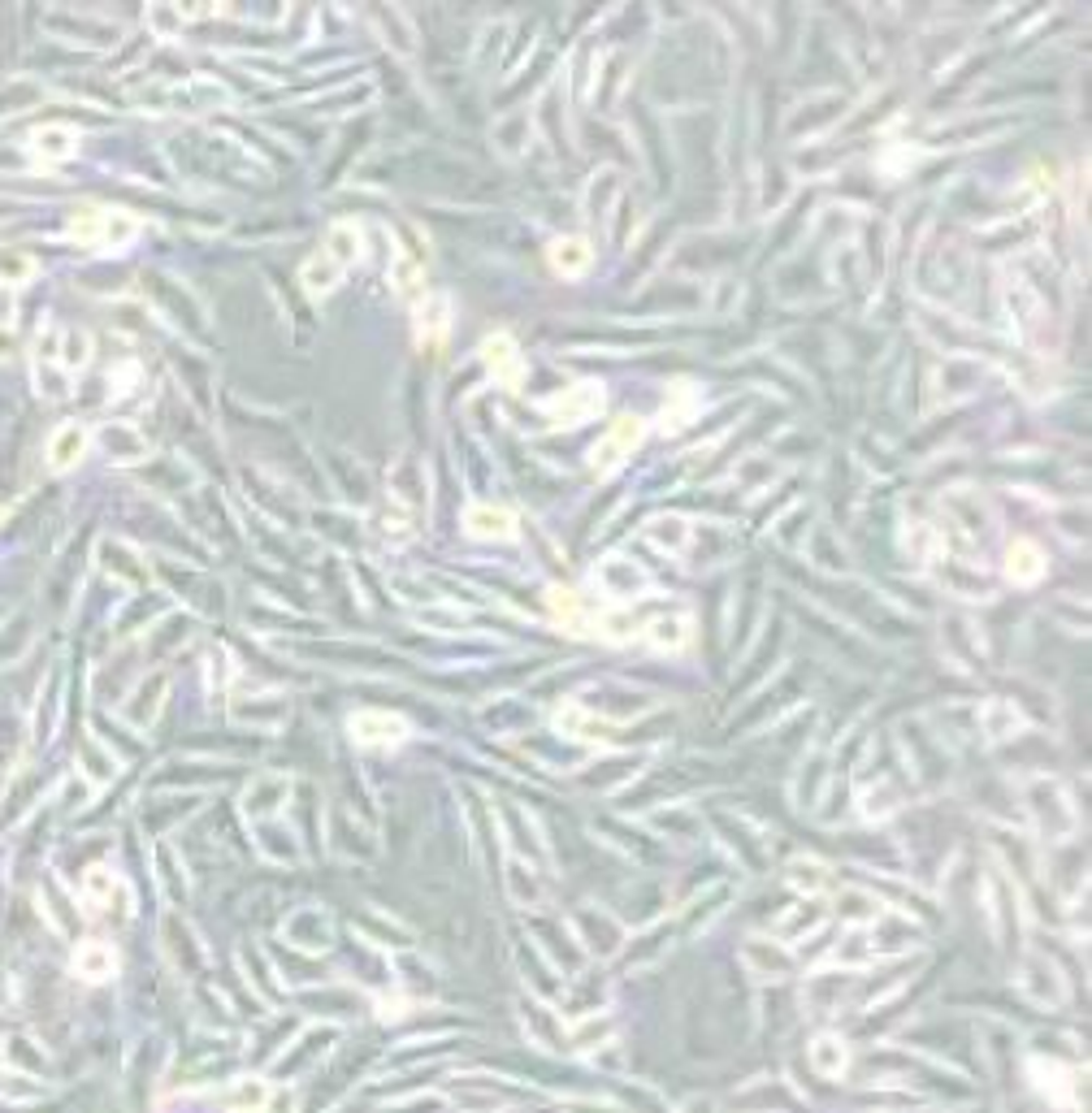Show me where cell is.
Instances as JSON below:
<instances>
[{"label": "cell", "instance_id": "obj_3", "mask_svg": "<svg viewBox=\"0 0 1092 1113\" xmlns=\"http://www.w3.org/2000/svg\"><path fill=\"white\" fill-rule=\"evenodd\" d=\"M113 966H117V958H113V949H109L105 940H83V945H78L74 970L83 979H109V975H113Z\"/></svg>", "mask_w": 1092, "mask_h": 1113}, {"label": "cell", "instance_id": "obj_11", "mask_svg": "<svg viewBox=\"0 0 1092 1113\" xmlns=\"http://www.w3.org/2000/svg\"><path fill=\"white\" fill-rule=\"evenodd\" d=\"M5 516H9V511H5V503H0V525H5Z\"/></svg>", "mask_w": 1092, "mask_h": 1113}, {"label": "cell", "instance_id": "obj_1", "mask_svg": "<svg viewBox=\"0 0 1092 1113\" xmlns=\"http://www.w3.org/2000/svg\"><path fill=\"white\" fill-rule=\"evenodd\" d=\"M87 450V429L78 425V420H69V425H57L53 434H48V468L53 473H66V468H74L78 459H83Z\"/></svg>", "mask_w": 1092, "mask_h": 1113}, {"label": "cell", "instance_id": "obj_5", "mask_svg": "<svg viewBox=\"0 0 1092 1113\" xmlns=\"http://www.w3.org/2000/svg\"><path fill=\"white\" fill-rule=\"evenodd\" d=\"M39 83H31V78H9L5 87H0V113H26V108L39 105Z\"/></svg>", "mask_w": 1092, "mask_h": 1113}, {"label": "cell", "instance_id": "obj_7", "mask_svg": "<svg viewBox=\"0 0 1092 1113\" xmlns=\"http://www.w3.org/2000/svg\"><path fill=\"white\" fill-rule=\"evenodd\" d=\"M87 356H92V338H87L78 325L62 329V364L66 368H83Z\"/></svg>", "mask_w": 1092, "mask_h": 1113}, {"label": "cell", "instance_id": "obj_4", "mask_svg": "<svg viewBox=\"0 0 1092 1113\" xmlns=\"http://www.w3.org/2000/svg\"><path fill=\"white\" fill-rule=\"evenodd\" d=\"M35 278V256L18 243H0V286H26Z\"/></svg>", "mask_w": 1092, "mask_h": 1113}, {"label": "cell", "instance_id": "obj_6", "mask_svg": "<svg viewBox=\"0 0 1092 1113\" xmlns=\"http://www.w3.org/2000/svg\"><path fill=\"white\" fill-rule=\"evenodd\" d=\"M130 238H135V222H130L126 213H100V235H96V243L122 247V243H130Z\"/></svg>", "mask_w": 1092, "mask_h": 1113}, {"label": "cell", "instance_id": "obj_10", "mask_svg": "<svg viewBox=\"0 0 1092 1113\" xmlns=\"http://www.w3.org/2000/svg\"><path fill=\"white\" fill-rule=\"evenodd\" d=\"M14 347H18V343H14V329H9V325H0V360H9V356H14Z\"/></svg>", "mask_w": 1092, "mask_h": 1113}, {"label": "cell", "instance_id": "obj_8", "mask_svg": "<svg viewBox=\"0 0 1092 1113\" xmlns=\"http://www.w3.org/2000/svg\"><path fill=\"white\" fill-rule=\"evenodd\" d=\"M100 447H105L109 455H117V459L139 455V438L130 434L126 425H105V429H100Z\"/></svg>", "mask_w": 1092, "mask_h": 1113}, {"label": "cell", "instance_id": "obj_9", "mask_svg": "<svg viewBox=\"0 0 1092 1113\" xmlns=\"http://www.w3.org/2000/svg\"><path fill=\"white\" fill-rule=\"evenodd\" d=\"M113 884H117V879H113V871H105V867H92V871H87V876H83V897L92 901V906H100V901H105L109 892H113Z\"/></svg>", "mask_w": 1092, "mask_h": 1113}, {"label": "cell", "instance_id": "obj_2", "mask_svg": "<svg viewBox=\"0 0 1092 1113\" xmlns=\"http://www.w3.org/2000/svg\"><path fill=\"white\" fill-rule=\"evenodd\" d=\"M31 152L35 160H48V165H57V160H69L78 152V135L69 126H39L31 135Z\"/></svg>", "mask_w": 1092, "mask_h": 1113}]
</instances>
